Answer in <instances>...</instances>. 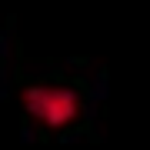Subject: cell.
I'll return each mask as SVG.
<instances>
[{"instance_id": "obj_1", "label": "cell", "mask_w": 150, "mask_h": 150, "mask_svg": "<svg viewBox=\"0 0 150 150\" xmlns=\"http://www.w3.org/2000/svg\"><path fill=\"white\" fill-rule=\"evenodd\" d=\"M20 100H23V110L37 123L50 127V130H64L80 117V97L70 87H54V83L43 87V83H37V87H27L20 93Z\"/></svg>"}]
</instances>
